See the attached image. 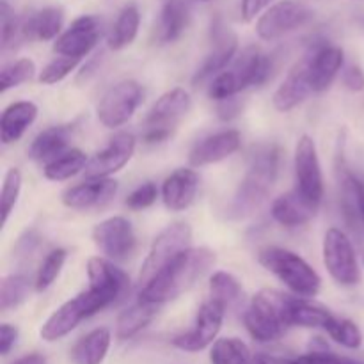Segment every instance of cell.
<instances>
[{"label":"cell","instance_id":"49","mask_svg":"<svg viewBox=\"0 0 364 364\" xmlns=\"http://www.w3.org/2000/svg\"><path fill=\"white\" fill-rule=\"evenodd\" d=\"M18 341V327L11 323H2L0 326V354L7 355Z\"/></svg>","mask_w":364,"mask_h":364},{"label":"cell","instance_id":"6","mask_svg":"<svg viewBox=\"0 0 364 364\" xmlns=\"http://www.w3.org/2000/svg\"><path fill=\"white\" fill-rule=\"evenodd\" d=\"M191 109L192 98L183 87H174L164 92L146 116L142 141L151 146L166 142Z\"/></svg>","mask_w":364,"mask_h":364},{"label":"cell","instance_id":"24","mask_svg":"<svg viewBox=\"0 0 364 364\" xmlns=\"http://www.w3.org/2000/svg\"><path fill=\"white\" fill-rule=\"evenodd\" d=\"M318 205L309 201L297 188H294V191L274 199L270 213H272V219L277 224H281V226L301 228L315 219V215L318 213Z\"/></svg>","mask_w":364,"mask_h":364},{"label":"cell","instance_id":"34","mask_svg":"<svg viewBox=\"0 0 364 364\" xmlns=\"http://www.w3.org/2000/svg\"><path fill=\"white\" fill-rule=\"evenodd\" d=\"M89 160L82 149L71 148L66 153L59 155L57 159L50 160L48 164H45L43 167V174H45L46 180L50 181H66L70 178L77 176L78 173L85 171Z\"/></svg>","mask_w":364,"mask_h":364},{"label":"cell","instance_id":"28","mask_svg":"<svg viewBox=\"0 0 364 364\" xmlns=\"http://www.w3.org/2000/svg\"><path fill=\"white\" fill-rule=\"evenodd\" d=\"M71 135H73L71 124H57V127L46 128V130L39 132L34 141L31 142L28 156L36 162L48 164L50 160L57 159V156L68 151Z\"/></svg>","mask_w":364,"mask_h":364},{"label":"cell","instance_id":"20","mask_svg":"<svg viewBox=\"0 0 364 364\" xmlns=\"http://www.w3.org/2000/svg\"><path fill=\"white\" fill-rule=\"evenodd\" d=\"M242 135L238 130H223L196 142L188 153L192 167H205L230 159L240 149Z\"/></svg>","mask_w":364,"mask_h":364},{"label":"cell","instance_id":"8","mask_svg":"<svg viewBox=\"0 0 364 364\" xmlns=\"http://www.w3.org/2000/svg\"><path fill=\"white\" fill-rule=\"evenodd\" d=\"M192 247V228L187 223H173L160 231L159 237L153 240L151 249L146 256L144 263L139 272V284L144 288L151 279H155L171 262L178 258L181 252Z\"/></svg>","mask_w":364,"mask_h":364},{"label":"cell","instance_id":"51","mask_svg":"<svg viewBox=\"0 0 364 364\" xmlns=\"http://www.w3.org/2000/svg\"><path fill=\"white\" fill-rule=\"evenodd\" d=\"M252 364H294V359L277 358V355L270 354H256Z\"/></svg>","mask_w":364,"mask_h":364},{"label":"cell","instance_id":"27","mask_svg":"<svg viewBox=\"0 0 364 364\" xmlns=\"http://www.w3.org/2000/svg\"><path fill=\"white\" fill-rule=\"evenodd\" d=\"M38 117V105L34 102H14L6 107L0 117V139L9 146L20 141Z\"/></svg>","mask_w":364,"mask_h":364},{"label":"cell","instance_id":"12","mask_svg":"<svg viewBox=\"0 0 364 364\" xmlns=\"http://www.w3.org/2000/svg\"><path fill=\"white\" fill-rule=\"evenodd\" d=\"M226 309L213 299H208L201 304L196 315V322L191 331L178 334L173 340V345L183 352H201L217 341L220 329H223Z\"/></svg>","mask_w":364,"mask_h":364},{"label":"cell","instance_id":"31","mask_svg":"<svg viewBox=\"0 0 364 364\" xmlns=\"http://www.w3.org/2000/svg\"><path fill=\"white\" fill-rule=\"evenodd\" d=\"M141 27V13L135 4H128L117 14L109 36H107V45L110 50L117 52L127 46H130L135 41Z\"/></svg>","mask_w":364,"mask_h":364},{"label":"cell","instance_id":"43","mask_svg":"<svg viewBox=\"0 0 364 364\" xmlns=\"http://www.w3.org/2000/svg\"><path fill=\"white\" fill-rule=\"evenodd\" d=\"M156 198H159V187L153 181H146V183L139 185L135 191H132L124 203L134 212H141V210H146L155 205Z\"/></svg>","mask_w":364,"mask_h":364},{"label":"cell","instance_id":"22","mask_svg":"<svg viewBox=\"0 0 364 364\" xmlns=\"http://www.w3.org/2000/svg\"><path fill=\"white\" fill-rule=\"evenodd\" d=\"M117 181L112 178L85 180L75 187L66 188L60 196L64 206L71 210H92L105 206L116 196Z\"/></svg>","mask_w":364,"mask_h":364},{"label":"cell","instance_id":"3","mask_svg":"<svg viewBox=\"0 0 364 364\" xmlns=\"http://www.w3.org/2000/svg\"><path fill=\"white\" fill-rule=\"evenodd\" d=\"M291 295L263 288L252 295L244 313V323L251 338L258 343L281 340L290 326Z\"/></svg>","mask_w":364,"mask_h":364},{"label":"cell","instance_id":"1","mask_svg":"<svg viewBox=\"0 0 364 364\" xmlns=\"http://www.w3.org/2000/svg\"><path fill=\"white\" fill-rule=\"evenodd\" d=\"M215 263V252L208 247H191L171 262L155 279L141 288L139 297L164 306L191 290Z\"/></svg>","mask_w":364,"mask_h":364},{"label":"cell","instance_id":"7","mask_svg":"<svg viewBox=\"0 0 364 364\" xmlns=\"http://www.w3.org/2000/svg\"><path fill=\"white\" fill-rule=\"evenodd\" d=\"M105 308H109L105 299L96 295L92 290L82 291V294L75 295L73 299L64 302L63 306H59L46 318V322L41 326V331H39V336L48 343L63 340L71 331L77 329L85 318L96 315Z\"/></svg>","mask_w":364,"mask_h":364},{"label":"cell","instance_id":"44","mask_svg":"<svg viewBox=\"0 0 364 364\" xmlns=\"http://www.w3.org/2000/svg\"><path fill=\"white\" fill-rule=\"evenodd\" d=\"M294 364H364L361 359L345 358V355L333 354L329 350L322 352H309V354L301 355V358L294 359Z\"/></svg>","mask_w":364,"mask_h":364},{"label":"cell","instance_id":"50","mask_svg":"<svg viewBox=\"0 0 364 364\" xmlns=\"http://www.w3.org/2000/svg\"><path fill=\"white\" fill-rule=\"evenodd\" d=\"M352 185H354V205L355 210H358V215L364 224V176H359V174L354 173V178H352Z\"/></svg>","mask_w":364,"mask_h":364},{"label":"cell","instance_id":"37","mask_svg":"<svg viewBox=\"0 0 364 364\" xmlns=\"http://www.w3.org/2000/svg\"><path fill=\"white\" fill-rule=\"evenodd\" d=\"M326 333L329 334L331 340L336 341L338 345L345 348L355 350L363 345V333L355 322L348 318H341V316L333 315V318L326 323Z\"/></svg>","mask_w":364,"mask_h":364},{"label":"cell","instance_id":"45","mask_svg":"<svg viewBox=\"0 0 364 364\" xmlns=\"http://www.w3.org/2000/svg\"><path fill=\"white\" fill-rule=\"evenodd\" d=\"M39 235L34 230H27L16 242V247H14V256L18 259H27L28 256L34 255V251L39 245Z\"/></svg>","mask_w":364,"mask_h":364},{"label":"cell","instance_id":"4","mask_svg":"<svg viewBox=\"0 0 364 364\" xmlns=\"http://www.w3.org/2000/svg\"><path fill=\"white\" fill-rule=\"evenodd\" d=\"M272 57L259 52L256 46L242 50L233 63L208 84V96L215 102L233 98L255 85H263L272 75Z\"/></svg>","mask_w":364,"mask_h":364},{"label":"cell","instance_id":"38","mask_svg":"<svg viewBox=\"0 0 364 364\" xmlns=\"http://www.w3.org/2000/svg\"><path fill=\"white\" fill-rule=\"evenodd\" d=\"M66 259H68L66 249H53V251H50L48 255H46V258L43 259V263L39 265L38 274H36V279H34V288L38 294L46 291L53 283H55V279L59 277Z\"/></svg>","mask_w":364,"mask_h":364},{"label":"cell","instance_id":"19","mask_svg":"<svg viewBox=\"0 0 364 364\" xmlns=\"http://www.w3.org/2000/svg\"><path fill=\"white\" fill-rule=\"evenodd\" d=\"M309 70H311V48L302 53L301 59L288 71L283 84L274 92L272 103L277 112H290V110L297 109L311 95L313 87Z\"/></svg>","mask_w":364,"mask_h":364},{"label":"cell","instance_id":"41","mask_svg":"<svg viewBox=\"0 0 364 364\" xmlns=\"http://www.w3.org/2000/svg\"><path fill=\"white\" fill-rule=\"evenodd\" d=\"M21 173L18 167H11L7 169L6 176H4V183H2V191H0V203H2V226H6L7 219H9L11 212L16 206L18 198H20L21 192Z\"/></svg>","mask_w":364,"mask_h":364},{"label":"cell","instance_id":"14","mask_svg":"<svg viewBox=\"0 0 364 364\" xmlns=\"http://www.w3.org/2000/svg\"><path fill=\"white\" fill-rule=\"evenodd\" d=\"M295 180L297 191L315 205H322L323 192V173L318 159V149L315 141L309 135H301L295 146Z\"/></svg>","mask_w":364,"mask_h":364},{"label":"cell","instance_id":"23","mask_svg":"<svg viewBox=\"0 0 364 364\" xmlns=\"http://www.w3.org/2000/svg\"><path fill=\"white\" fill-rule=\"evenodd\" d=\"M199 191V174L191 167L171 173L162 183V201L169 212H183L194 203Z\"/></svg>","mask_w":364,"mask_h":364},{"label":"cell","instance_id":"13","mask_svg":"<svg viewBox=\"0 0 364 364\" xmlns=\"http://www.w3.org/2000/svg\"><path fill=\"white\" fill-rule=\"evenodd\" d=\"M212 45L210 53L205 57L201 66L196 70L194 77H192V85H199L208 80L212 82L238 55L237 34L220 18H215L212 23Z\"/></svg>","mask_w":364,"mask_h":364},{"label":"cell","instance_id":"11","mask_svg":"<svg viewBox=\"0 0 364 364\" xmlns=\"http://www.w3.org/2000/svg\"><path fill=\"white\" fill-rule=\"evenodd\" d=\"M144 98V89L135 80H123L103 95L98 119L107 128H119L134 117Z\"/></svg>","mask_w":364,"mask_h":364},{"label":"cell","instance_id":"2","mask_svg":"<svg viewBox=\"0 0 364 364\" xmlns=\"http://www.w3.org/2000/svg\"><path fill=\"white\" fill-rule=\"evenodd\" d=\"M279 166L281 149L277 144H263L255 149L247 173L242 178L228 208L230 219H245L265 203L277 180Z\"/></svg>","mask_w":364,"mask_h":364},{"label":"cell","instance_id":"10","mask_svg":"<svg viewBox=\"0 0 364 364\" xmlns=\"http://www.w3.org/2000/svg\"><path fill=\"white\" fill-rule=\"evenodd\" d=\"M313 16L315 13L306 4L297 0H281L272 4L256 20V34L263 41H276L308 25Z\"/></svg>","mask_w":364,"mask_h":364},{"label":"cell","instance_id":"35","mask_svg":"<svg viewBox=\"0 0 364 364\" xmlns=\"http://www.w3.org/2000/svg\"><path fill=\"white\" fill-rule=\"evenodd\" d=\"M255 354L238 338H220L212 345L210 363L212 364H252Z\"/></svg>","mask_w":364,"mask_h":364},{"label":"cell","instance_id":"54","mask_svg":"<svg viewBox=\"0 0 364 364\" xmlns=\"http://www.w3.org/2000/svg\"><path fill=\"white\" fill-rule=\"evenodd\" d=\"M198 2H213V0H198Z\"/></svg>","mask_w":364,"mask_h":364},{"label":"cell","instance_id":"46","mask_svg":"<svg viewBox=\"0 0 364 364\" xmlns=\"http://www.w3.org/2000/svg\"><path fill=\"white\" fill-rule=\"evenodd\" d=\"M242 110H244V103L240 102L238 96L223 100V102H217V116H219L220 121L235 119V117L240 116Z\"/></svg>","mask_w":364,"mask_h":364},{"label":"cell","instance_id":"33","mask_svg":"<svg viewBox=\"0 0 364 364\" xmlns=\"http://www.w3.org/2000/svg\"><path fill=\"white\" fill-rule=\"evenodd\" d=\"M333 318V313L326 308V306L318 304V302L311 301V299L302 297H291L290 304V326L297 327H308V329H315V327H326V323Z\"/></svg>","mask_w":364,"mask_h":364},{"label":"cell","instance_id":"17","mask_svg":"<svg viewBox=\"0 0 364 364\" xmlns=\"http://www.w3.org/2000/svg\"><path fill=\"white\" fill-rule=\"evenodd\" d=\"M87 279L89 290L105 299L109 306L123 301L128 291H130V277H128V274L117 265H114V262L103 258V256L89 258Z\"/></svg>","mask_w":364,"mask_h":364},{"label":"cell","instance_id":"47","mask_svg":"<svg viewBox=\"0 0 364 364\" xmlns=\"http://www.w3.org/2000/svg\"><path fill=\"white\" fill-rule=\"evenodd\" d=\"M272 2L274 0H242V18H244V21L256 20L269 9Z\"/></svg>","mask_w":364,"mask_h":364},{"label":"cell","instance_id":"48","mask_svg":"<svg viewBox=\"0 0 364 364\" xmlns=\"http://www.w3.org/2000/svg\"><path fill=\"white\" fill-rule=\"evenodd\" d=\"M343 85L352 92H361L364 91V71L361 66H348L343 71Z\"/></svg>","mask_w":364,"mask_h":364},{"label":"cell","instance_id":"5","mask_svg":"<svg viewBox=\"0 0 364 364\" xmlns=\"http://www.w3.org/2000/svg\"><path fill=\"white\" fill-rule=\"evenodd\" d=\"M258 262L284 287L290 288L297 297L313 299L320 294L322 277L297 252L277 245H269L258 252Z\"/></svg>","mask_w":364,"mask_h":364},{"label":"cell","instance_id":"36","mask_svg":"<svg viewBox=\"0 0 364 364\" xmlns=\"http://www.w3.org/2000/svg\"><path fill=\"white\" fill-rule=\"evenodd\" d=\"M31 279L25 274H11L0 283V309L4 313L16 309L31 297Z\"/></svg>","mask_w":364,"mask_h":364},{"label":"cell","instance_id":"42","mask_svg":"<svg viewBox=\"0 0 364 364\" xmlns=\"http://www.w3.org/2000/svg\"><path fill=\"white\" fill-rule=\"evenodd\" d=\"M80 64V59H73V57L55 55L39 73V82L45 85H55L63 82L71 71H75Z\"/></svg>","mask_w":364,"mask_h":364},{"label":"cell","instance_id":"29","mask_svg":"<svg viewBox=\"0 0 364 364\" xmlns=\"http://www.w3.org/2000/svg\"><path fill=\"white\" fill-rule=\"evenodd\" d=\"M112 334L107 327H98L75 343L71 348V361L73 364H103L109 354Z\"/></svg>","mask_w":364,"mask_h":364},{"label":"cell","instance_id":"39","mask_svg":"<svg viewBox=\"0 0 364 364\" xmlns=\"http://www.w3.org/2000/svg\"><path fill=\"white\" fill-rule=\"evenodd\" d=\"M34 75L36 64L28 57H21L14 63L7 64V66H4L2 73H0V92H7L9 89H14L18 85L25 84V82L32 80Z\"/></svg>","mask_w":364,"mask_h":364},{"label":"cell","instance_id":"16","mask_svg":"<svg viewBox=\"0 0 364 364\" xmlns=\"http://www.w3.org/2000/svg\"><path fill=\"white\" fill-rule=\"evenodd\" d=\"M102 38V21L98 16L84 14L71 21L70 27L55 39L53 52L57 55L84 59L96 48Z\"/></svg>","mask_w":364,"mask_h":364},{"label":"cell","instance_id":"26","mask_svg":"<svg viewBox=\"0 0 364 364\" xmlns=\"http://www.w3.org/2000/svg\"><path fill=\"white\" fill-rule=\"evenodd\" d=\"M191 16L192 9L188 0H166L156 23V41L160 45L178 41L187 31Z\"/></svg>","mask_w":364,"mask_h":364},{"label":"cell","instance_id":"18","mask_svg":"<svg viewBox=\"0 0 364 364\" xmlns=\"http://www.w3.org/2000/svg\"><path fill=\"white\" fill-rule=\"evenodd\" d=\"M137 141L128 132H119L109 141V144L96 153L85 167V180H103L119 173L132 160Z\"/></svg>","mask_w":364,"mask_h":364},{"label":"cell","instance_id":"40","mask_svg":"<svg viewBox=\"0 0 364 364\" xmlns=\"http://www.w3.org/2000/svg\"><path fill=\"white\" fill-rule=\"evenodd\" d=\"M20 41H23L21 20L11 9L9 2L2 0L0 2V43H2V48H14Z\"/></svg>","mask_w":364,"mask_h":364},{"label":"cell","instance_id":"25","mask_svg":"<svg viewBox=\"0 0 364 364\" xmlns=\"http://www.w3.org/2000/svg\"><path fill=\"white\" fill-rule=\"evenodd\" d=\"M63 7H43L21 20V36H23V41H52L63 34Z\"/></svg>","mask_w":364,"mask_h":364},{"label":"cell","instance_id":"15","mask_svg":"<svg viewBox=\"0 0 364 364\" xmlns=\"http://www.w3.org/2000/svg\"><path fill=\"white\" fill-rule=\"evenodd\" d=\"M91 237L103 258L110 259V262L127 259L137 245L134 226L130 220L121 215L109 217L96 224Z\"/></svg>","mask_w":364,"mask_h":364},{"label":"cell","instance_id":"9","mask_svg":"<svg viewBox=\"0 0 364 364\" xmlns=\"http://www.w3.org/2000/svg\"><path fill=\"white\" fill-rule=\"evenodd\" d=\"M323 265L329 276L340 287H358L363 281L361 267H359L355 247L350 237L340 228H331L326 231L322 244Z\"/></svg>","mask_w":364,"mask_h":364},{"label":"cell","instance_id":"30","mask_svg":"<svg viewBox=\"0 0 364 364\" xmlns=\"http://www.w3.org/2000/svg\"><path fill=\"white\" fill-rule=\"evenodd\" d=\"M159 308L160 306L146 302L139 297L137 302L128 306V308L117 316L116 336L123 341L137 336L142 329H146V327L153 322V318H155L156 313H159Z\"/></svg>","mask_w":364,"mask_h":364},{"label":"cell","instance_id":"53","mask_svg":"<svg viewBox=\"0 0 364 364\" xmlns=\"http://www.w3.org/2000/svg\"><path fill=\"white\" fill-rule=\"evenodd\" d=\"M355 23L359 25V28H363V31H364V14H361V16L355 18Z\"/></svg>","mask_w":364,"mask_h":364},{"label":"cell","instance_id":"21","mask_svg":"<svg viewBox=\"0 0 364 364\" xmlns=\"http://www.w3.org/2000/svg\"><path fill=\"white\" fill-rule=\"evenodd\" d=\"M311 48V87L313 92H323L333 85L340 71L343 70L345 52L343 48L329 43H315Z\"/></svg>","mask_w":364,"mask_h":364},{"label":"cell","instance_id":"32","mask_svg":"<svg viewBox=\"0 0 364 364\" xmlns=\"http://www.w3.org/2000/svg\"><path fill=\"white\" fill-rule=\"evenodd\" d=\"M210 299L219 302L226 311L237 309L244 302V288L240 279L226 270H217L210 276Z\"/></svg>","mask_w":364,"mask_h":364},{"label":"cell","instance_id":"52","mask_svg":"<svg viewBox=\"0 0 364 364\" xmlns=\"http://www.w3.org/2000/svg\"><path fill=\"white\" fill-rule=\"evenodd\" d=\"M13 364H46V359L41 354H38V352H32V354L16 359Z\"/></svg>","mask_w":364,"mask_h":364}]
</instances>
